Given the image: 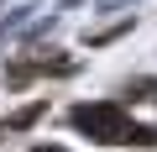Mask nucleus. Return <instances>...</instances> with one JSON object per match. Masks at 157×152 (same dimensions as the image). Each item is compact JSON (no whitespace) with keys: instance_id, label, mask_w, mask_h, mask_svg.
Masks as SVG:
<instances>
[{"instance_id":"1","label":"nucleus","mask_w":157,"mask_h":152,"mask_svg":"<svg viewBox=\"0 0 157 152\" xmlns=\"http://www.w3.org/2000/svg\"><path fill=\"white\" fill-rule=\"evenodd\" d=\"M73 126L84 136H94V142H136V136H152L121 105H73Z\"/></svg>"},{"instance_id":"2","label":"nucleus","mask_w":157,"mask_h":152,"mask_svg":"<svg viewBox=\"0 0 157 152\" xmlns=\"http://www.w3.org/2000/svg\"><path fill=\"white\" fill-rule=\"evenodd\" d=\"M32 152H63V147H32Z\"/></svg>"}]
</instances>
